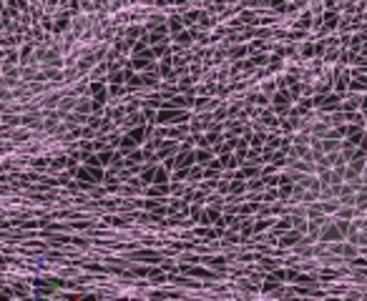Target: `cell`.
I'll return each instance as SVG.
<instances>
[{"mask_svg":"<svg viewBox=\"0 0 367 301\" xmlns=\"http://www.w3.org/2000/svg\"><path fill=\"white\" fill-rule=\"evenodd\" d=\"M209 161V153H207V150H199V153H196V163H207Z\"/></svg>","mask_w":367,"mask_h":301,"instance_id":"cell-7","label":"cell"},{"mask_svg":"<svg viewBox=\"0 0 367 301\" xmlns=\"http://www.w3.org/2000/svg\"><path fill=\"white\" fill-rule=\"evenodd\" d=\"M352 214H355L352 208H340L337 211V218H352Z\"/></svg>","mask_w":367,"mask_h":301,"instance_id":"cell-5","label":"cell"},{"mask_svg":"<svg viewBox=\"0 0 367 301\" xmlns=\"http://www.w3.org/2000/svg\"><path fill=\"white\" fill-rule=\"evenodd\" d=\"M158 123H174V120H186V113H158Z\"/></svg>","mask_w":367,"mask_h":301,"instance_id":"cell-2","label":"cell"},{"mask_svg":"<svg viewBox=\"0 0 367 301\" xmlns=\"http://www.w3.org/2000/svg\"><path fill=\"white\" fill-rule=\"evenodd\" d=\"M299 241V234H289L287 238H282V246H292V244H297Z\"/></svg>","mask_w":367,"mask_h":301,"instance_id":"cell-4","label":"cell"},{"mask_svg":"<svg viewBox=\"0 0 367 301\" xmlns=\"http://www.w3.org/2000/svg\"><path fill=\"white\" fill-rule=\"evenodd\" d=\"M154 181H156V184H166V181H169V178H166V171H164V168H158Z\"/></svg>","mask_w":367,"mask_h":301,"instance_id":"cell-6","label":"cell"},{"mask_svg":"<svg viewBox=\"0 0 367 301\" xmlns=\"http://www.w3.org/2000/svg\"><path fill=\"white\" fill-rule=\"evenodd\" d=\"M345 234H347V231H342V226L334 221V226H330V229L322 234V241H327V244H330V241H342Z\"/></svg>","mask_w":367,"mask_h":301,"instance_id":"cell-1","label":"cell"},{"mask_svg":"<svg viewBox=\"0 0 367 301\" xmlns=\"http://www.w3.org/2000/svg\"><path fill=\"white\" fill-rule=\"evenodd\" d=\"M332 251H334V253H340V256H347V259H355V253H357V249H355V246H350V244H340V246H334Z\"/></svg>","mask_w":367,"mask_h":301,"instance_id":"cell-3","label":"cell"}]
</instances>
